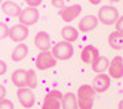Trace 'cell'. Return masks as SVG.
I'll list each match as a JSON object with an SVG mask.
<instances>
[{
    "label": "cell",
    "mask_w": 123,
    "mask_h": 109,
    "mask_svg": "<svg viewBox=\"0 0 123 109\" xmlns=\"http://www.w3.org/2000/svg\"><path fill=\"white\" fill-rule=\"evenodd\" d=\"M94 89L90 85H82L78 87L77 100H78L79 109H92L94 101Z\"/></svg>",
    "instance_id": "1"
},
{
    "label": "cell",
    "mask_w": 123,
    "mask_h": 109,
    "mask_svg": "<svg viewBox=\"0 0 123 109\" xmlns=\"http://www.w3.org/2000/svg\"><path fill=\"white\" fill-rule=\"evenodd\" d=\"M97 18H98V22L104 23V25H112V23L118 22L119 11H118V8H115L112 6H103L98 10Z\"/></svg>",
    "instance_id": "2"
},
{
    "label": "cell",
    "mask_w": 123,
    "mask_h": 109,
    "mask_svg": "<svg viewBox=\"0 0 123 109\" xmlns=\"http://www.w3.org/2000/svg\"><path fill=\"white\" fill-rule=\"evenodd\" d=\"M52 55L56 57L57 60H68L74 55V48H73L71 42L62 41V42H57L53 45Z\"/></svg>",
    "instance_id": "3"
},
{
    "label": "cell",
    "mask_w": 123,
    "mask_h": 109,
    "mask_svg": "<svg viewBox=\"0 0 123 109\" xmlns=\"http://www.w3.org/2000/svg\"><path fill=\"white\" fill-rule=\"evenodd\" d=\"M56 57L52 55V52L49 51H44L41 52L38 56L36 57V67L41 71H45V70H51L56 65Z\"/></svg>",
    "instance_id": "4"
},
{
    "label": "cell",
    "mask_w": 123,
    "mask_h": 109,
    "mask_svg": "<svg viewBox=\"0 0 123 109\" xmlns=\"http://www.w3.org/2000/svg\"><path fill=\"white\" fill-rule=\"evenodd\" d=\"M62 94L59 90H51L47 93L43 101V106L41 109H60L62 106Z\"/></svg>",
    "instance_id": "5"
},
{
    "label": "cell",
    "mask_w": 123,
    "mask_h": 109,
    "mask_svg": "<svg viewBox=\"0 0 123 109\" xmlns=\"http://www.w3.org/2000/svg\"><path fill=\"white\" fill-rule=\"evenodd\" d=\"M17 97L19 100V102H21V105L26 109L33 108V105L36 102V96L30 87H19L18 93H17Z\"/></svg>",
    "instance_id": "6"
},
{
    "label": "cell",
    "mask_w": 123,
    "mask_h": 109,
    "mask_svg": "<svg viewBox=\"0 0 123 109\" xmlns=\"http://www.w3.org/2000/svg\"><path fill=\"white\" fill-rule=\"evenodd\" d=\"M38 19H40V12L37 11V8H31V7L22 10L21 15H19V22L25 26L34 25V23L38 22Z\"/></svg>",
    "instance_id": "7"
},
{
    "label": "cell",
    "mask_w": 123,
    "mask_h": 109,
    "mask_svg": "<svg viewBox=\"0 0 123 109\" xmlns=\"http://www.w3.org/2000/svg\"><path fill=\"white\" fill-rule=\"evenodd\" d=\"M27 35H29V29L22 23H18V25H14L12 27H10L8 37L14 42H22L27 38Z\"/></svg>",
    "instance_id": "8"
},
{
    "label": "cell",
    "mask_w": 123,
    "mask_h": 109,
    "mask_svg": "<svg viewBox=\"0 0 123 109\" xmlns=\"http://www.w3.org/2000/svg\"><path fill=\"white\" fill-rule=\"evenodd\" d=\"M110 86H111V76L110 75H105L104 72L97 75L96 78H94V80H93V85H92V87L94 89L96 93L107 92L110 89Z\"/></svg>",
    "instance_id": "9"
},
{
    "label": "cell",
    "mask_w": 123,
    "mask_h": 109,
    "mask_svg": "<svg viewBox=\"0 0 123 109\" xmlns=\"http://www.w3.org/2000/svg\"><path fill=\"white\" fill-rule=\"evenodd\" d=\"M81 11H82V8H81L79 4H73V6H68L66 8L60 10V11H59V17H60L64 22H73L74 19L78 18Z\"/></svg>",
    "instance_id": "10"
},
{
    "label": "cell",
    "mask_w": 123,
    "mask_h": 109,
    "mask_svg": "<svg viewBox=\"0 0 123 109\" xmlns=\"http://www.w3.org/2000/svg\"><path fill=\"white\" fill-rule=\"evenodd\" d=\"M110 71V76H112L114 79H120L123 76V59L122 56H115L112 59V61L110 63L108 67Z\"/></svg>",
    "instance_id": "11"
},
{
    "label": "cell",
    "mask_w": 123,
    "mask_h": 109,
    "mask_svg": "<svg viewBox=\"0 0 123 109\" xmlns=\"http://www.w3.org/2000/svg\"><path fill=\"white\" fill-rule=\"evenodd\" d=\"M98 56H100V52H98V49H97L96 46H93V45H86V46L82 49V52H81V59H82V61L86 63V64H90V65L97 60Z\"/></svg>",
    "instance_id": "12"
},
{
    "label": "cell",
    "mask_w": 123,
    "mask_h": 109,
    "mask_svg": "<svg viewBox=\"0 0 123 109\" xmlns=\"http://www.w3.org/2000/svg\"><path fill=\"white\" fill-rule=\"evenodd\" d=\"M97 25H98V18L94 17V15H86L78 22L79 31H82V33H86V31L96 29Z\"/></svg>",
    "instance_id": "13"
},
{
    "label": "cell",
    "mask_w": 123,
    "mask_h": 109,
    "mask_svg": "<svg viewBox=\"0 0 123 109\" xmlns=\"http://www.w3.org/2000/svg\"><path fill=\"white\" fill-rule=\"evenodd\" d=\"M34 44L36 48H38L41 52L48 51L51 48V37L47 31H38L34 37Z\"/></svg>",
    "instance_id": "14"
},
{
    "label": "cell",
    "mask_w": 123,
    "mask_h": 109,
    "mask_svg": "<svg viewBox=\"0 0 123 109\" xmlns=\"http://www.w3.org/2000/svg\"><path fill=\"white\" fill-rule=\"evenodd\" d=\"M1 8H3V12L7 15L8 18H19L21 15V7L17 4V3H14L11 0H7L4 1L3 4H1Z\"/></svg>",
    "instance_id": "15"
},
{
    "label": "cell",
    "mask_w": 123,
    "mask_h": 109,
    "mask_svg": "<svg viewBox=\"0 0 123 109\" xmlns=\"http://www.w3.org/2000/svg\"><path fill=\"white\" fill-rule=\"evenodd\" d=\"M11 82L17 87H27V71L15 70L11 75Z\"/></svg>",
    "instance_id": "16"
},
{
    "label": "cell",
    "mask_w": 123,
    "mask_h": 109,
    "mask_svg": "<svg viewBox=\"0 0 123 109\" xmlns=\"http://www.w3.org/2000/svg\"><path fill=\"white\" fill-rule=\"evenodd\" d=\"M62 108L63 109H78V100L74 93H66L62 97Z\"/></svg>",
    "instance_id": "17"
},
{
    "label": "cell",
    "mask_w": 123,
    "mask_h": 109,
    "mask_svg": "<svg viewBox=\"0 0 123 109\" xmlns=\"http://www.w3.org/2000/svg\"><path fill=\"white\" fill-rule=\"evenodd\" d=\"M108 44L112 49H116V51H120L123 49V34L119 33L118 30L112 31L110 35H108Z\"/></svg>",
    "instance_id": "18"
},
{
    "label": "cell",
    "mask_w": 123,
    "mask_h": 109,
    "mask_svg": "<svg viewBox=\"0 0 123 109\" xmlns=\"http://www.w3.org/2000/svg\"><path fill=\"white\" fill-rule=\"evenodd\" d=\"M27 53H29V48H27L26 44H18L15 49L12 51V55H11V59L12 61H22L25 57L27 56Z\"/></svg>",
    "instance_id": "19"
},
{
    "label": "cell",
    "mask_w": 123,
    "mask_h": 109,
    "mask_svg": "<svg viewBox=\"0 0 123 109\" xmlns=\"http://www.w3.org/2000/svg\"><path fill=\"white\" fill-rule=\"evenodd\" d=\"M62 37L67 42H74L78 40V30L73 26H64L62 29Z\"/></svg>",
    "instance_id": "20"
},
{
    "label": "cell",
    "mask_w": 123,
    "mask_h": 109,
    "mask_svg": "<svg viewBox=\"0 0 123 109\" xmlns=\"http://www.w3.org/2000/svg\"><path fill=\"white\" fill-rule=\"evenodd\" d=\"M108 67H110V61H108V59H107L105 56H98L97 57V60L92 64V70L94 71V72L101 74V72H104Z\"/></svg>",
    "instance_id": "21"
},
{
    "label": "cell",
    "mask_w": 123,
    "mask_h": 109,
    "mask_svg": "<svg viewBox=\"0 0 123 109\" xmlns=\"http://www.w3.org/2000/svg\"><path fill=\"white\" fill-rule=\"evenodd\" d=\"M37 86V78H36V72L34 70H29L27 71V87L34 89Z\"/></svg>",
    "instance_id": "22"
},
{
    "label": "cell",
    "mask_w": 123,
    "mask_h": 109,
    "mask_svg": "<svg viewBox=\"0 0 123 109\" xmlns=\"http://www.w3.org/2000/svg\"><path fill=\"white\" fill-rule=\"evenodd\" d=\"M8 33H10V27L6 25L4 22H0V40L7 38Z\"/></svg>",
    "instance_id": "23"
},
{
    "label": "cell",
    "mask_w": 123,
    "mask_h": 109,
    "mask_svg": "<svg viewBox=\"0 0 123 109\" xmlns=\"http://www.w3.org/2000/svg\"><path fill=\"white\" fill-rule=\"evenodd\" d=\"M0 109H14V102L7 98H3L0 101Z\"/></svg>",
    "instance_id": "24"
},
{
    "label": "cell",
    "mask_w": 123,
    "mask_h": 109,
    "mask_svg": "<svg viewBox=\"0 0 123 109\" xmlns=\"http://www.w3.org/2000/svg\"><path fill=\"white\" fill-rule=\"evenodd\" d=\"M23 1L27 4V7H31V8H37L43 3V0H23Z\"/></svg>",
    "instance_id": "25"
},
{
    "label": "cell",
    "mask_w": 123,
    "mask_h": 109,
    "mask_svg": "<svg viewBox=\"0 0 123 109\" xmlns=\"http://www.w3.org/2000/svg\"><path fill=\"white\" fill-rule=\"evenodd\" d=\"M52 4H53V7H56V8L63 10V8H66V7H64V6H66V0H52Z\"/></svg>",
    "instance_id": "26"
},
{
    "label": "cell",
    "mask_w": 123,
    "mask_h": 109,
    "mask_svg": "<svg viewBox=\"0 0 123 109\" xmlns=\"http://www.w3.org/2000/svg\"><path fill=\"white\" fill-rule=\"evenodd\" d=\"M116 30L123 34V17H119L118 22H116Z\"/></svg>",
    "instance_id": "27"
},
{
    "label": "cell",
    "mask_w": 123,
    "mask_h": 109,
    "mask_svg": "<svg viewBox=\"0 0 123 109\" xmlns=\"http://www.w3.org/2000/svg\"><path fill=\"white\" fill-rule=\"evenodd\" d=\"M7 72V63L0 60V75H4Z\"/></svg>",
    "instance_id": "28"
},
{
    "label": "cell",
    "mask_w": 123,
    "mask_h": 109,
    "mask_svg": "<svg viewBox=\"0 0 123 109\" xmlns=\"http://www.w3.org/2000/svg\"><path fill=\"white\" fill-rule=\"evenodd\" d=\"M6 93H7L6 87L3 86V85H0V101L3 100V98H6Z\"/></svg>",
    "instance_id": "29"
},
{
    "label": "cell",
    "mask_w": 123,
    "mask_h": 109,
    "mask_svg": "<svg viewBox=\"0 0 123 109\" xmlns=\"http://www.w3.org/2000/svg\"><path fill=\"white\" fill-rule=\"evenodd\" d=\"M88 1L90 3V4H94V6H96V4H98V3H100L101 0H88Z\"/></svg>",
    "instance_id": "30"
},
{
    "label": "cell",
    "mask_w": 123,
    "mask_h": 109,
    "mask_svg": "<svg viewBox=\"0 0 123 109\" xmlns=\"http://www.w3.org/2000/svg\"><path fill=\"white\" fill-rule=\"evenodd\" d=\"M118 108H119V109H123V100L119 102V106H118Z\"/></svg>",
    "instance_id": "31"
},
{
    "label": "cell",
    "mask_w": 123,
    "mask_h": 109,
    "mask_svg": "<svg viewBox=\"0 0 123 109\" xmlns=\"http://www.w3.org/2000/svg\"><path fill=\"white\" fill-rule=\"evenodd\" d=\"M110 1H114V3H116V1H120V0H110Z\"/></svg>",
    "instance_id": "32"
},
{
    "label": "cell",
    "mask_w": 123,
    "mask_h": 109,
    "mask_svg": "<svg viewBox=\"0 0 123 109\" xmlns=\"http://www.w3.org/2000/svg\"><path fill=\"white\" fill-rule=\"evenodd\" d=\"M0 4H3V0H0Z\"/></svg>",
    "instance_id": "33"
}]
</instances>
